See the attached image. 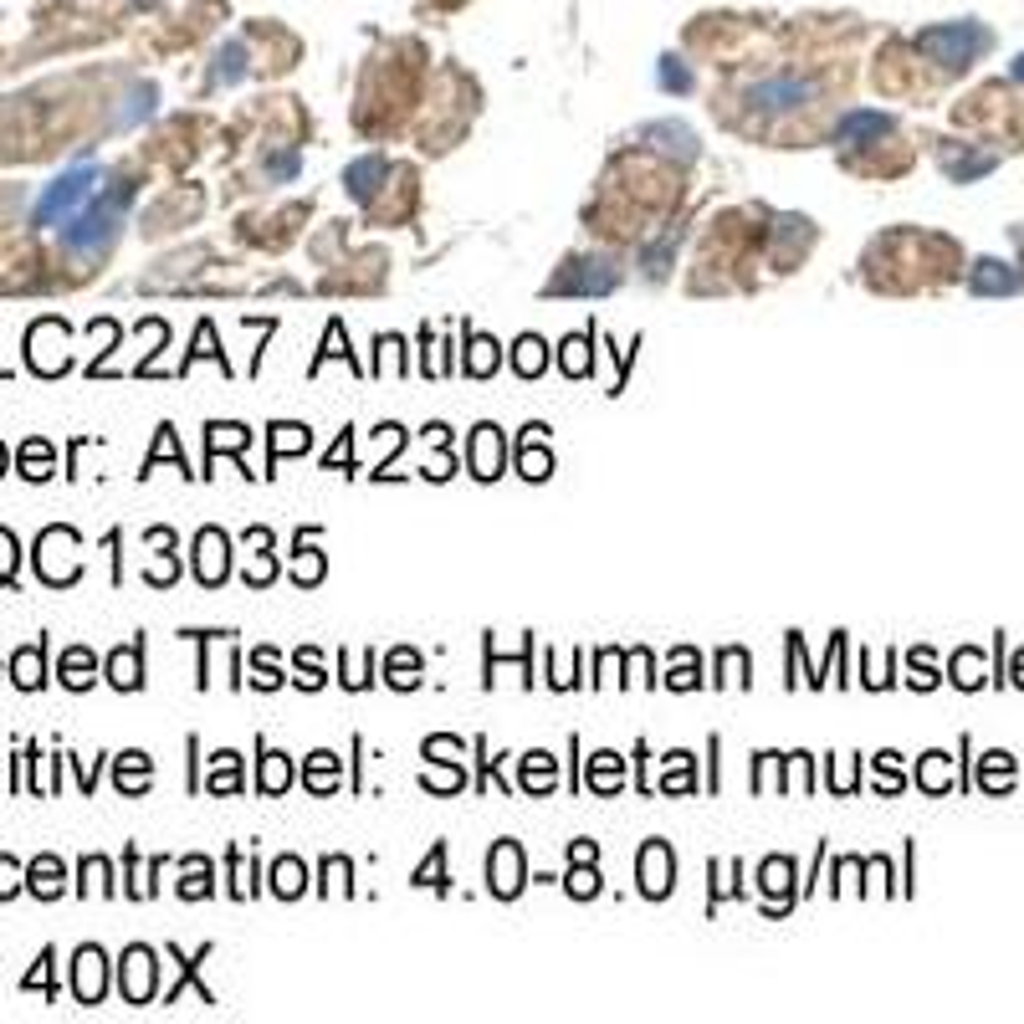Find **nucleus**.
I'll return each mask as SVG.
<instances>
[{"label": "nucleus", "instance_id": "nucleus-7", "mask_svg": "<svg viewBox=\"0 0 1024 1024\" xmlns=\"http://www.w3.org/2000/svg\"><path fill=\"white\" fill-rule=\"evenodd\" d=\"M226 554H231V543H226V533H220V528H205V533L195 539V574H200V584H205V590H216L220 579L231 574V558H226Z\"/></svg>", "mask_w": 1024, "mask_h": 1024}, {"label": "nucleus", "instance_id": "nucleus-28", "mask_svg": "<svg viewBox=\"0 0 1024 1024\" xmlns=\"http://www.w3.org/2000/svg\"><path fill=\"white\" fill-rule=\"evenodd\" d=\"M271 431H277V435H271V456L307 451V441H313V435H307V426H271Z\"/></svg>", "mask_w": 1024, "mask_h": 1024}, {"label": "nucleus", "instance_id": "nucleus-15", "mask_svg": "<svg viewBox=\"0 0 1024 1024\" xmlns=\"http://www.w3.org/2000/svg\"><path fill=\"white\" fill-rule=\"evenodd\" d=\"M92 682H98V661H92V650L73 646L67 656H62V686H67V692H88Z\"/></svg>", "mask_w": 1024, "mask_h": 1024}, {"label": "nucleus", "instance_id": "nucleus-41", "mask_svg": "<svg viewBox=\"0 0 1024 1024\" xmlns=\"http://www.w3.org/2000/svg\"><path fill=\"white\" fill-rule=\"evenodd\" d=\"M426 754H431L435 763H462V743H456V737H431Z\"/></svg>", "mask_w": 1024, "mask_h": 1024}, {"label": "nucleus", "instance_id": "nucleus-16", "mask_svg": "<svg viewBox=\"0 0 1024 1024\" xmlns=\"http://www.w3.org/2000/svg\"><path fill=\"white\" fill-rule=\"evenodd\" d=\"M52 467H56L52 441H41V435H31V441L21 446V477H26V482H47V477H52Z\"/></svg>", "mask_w": 1024, "mask_h": 1024}, {"label": "nucleus", "instance_id": "nucleus-38", "mask_svg": "<svg viewBox=\"0 0 1024 1024\" xmlns=\"http://www.w3.org/2000/svg\"><path fill=\"white\" fill-rule=\"evenodd\" d=\"M615 779H620V758L594 754V789H615Z\"/></svg>", "mask_w": 1024, "mask_h": 1024}, {"label": "nucleus", "instance_id": "nucleus-27", "mask_svg": "<svg viewBox=\"0 0 1024 1024\" xmlns=\"http://www.w3.org/2000/svg\"><path fill=\"white\" fill-rule=\"evenodd\" d=\"M973 288H978V292H1009V288H1020V277H1004V271H999V262H978V271H973Z\"/></svg>", "mask_w": 1024, "mask_h": 1024}, {"label": "nucleus", "instance_id": "nucleus-13", "mask_svg": "<svg viewBox=\"0 0 1024 1024\" xmlns=\"http://www.w3.org/2000/svg\"><path fill=\"white\" fill-rule=\"evenodd\" d=\"M62 886H67V871H62V861L56 856H37V861L26 865V892L41 901L62 897Z\"/></svg>", "mask_w": 1024, "mask_h": 1024}, {"label": "nucleus", "instance_id": "nucleus-22", "mask_svg": "<svg viewBox=\"0 0 1024 1024\" xmlns=\"http://www.w3.org/2000/svg\"><path fill=\"white\" fill-rule=\"evenodd\" d=\"M180 897H185V901H200V897H211V861H200V856H190V861H185V881H180Z\"/></svg>", "mask_w": 1024, "mask_h": 1024}, {"label": "nucleus", "instance_id": "nucleus-2", "mask_svg": "<svg viewBox=\"0 0 1024 1024\" xmlns=\"http://www.w3.org/2000/svg\"><path fill=\"white\" fill-rule=\"evenodd\" d=\"M92 190H98V169H92V164H77V169H67L62 180H52L47 190H41L31 220H37V226H56V220H67L77 205H88Z\"/></svg>", "mask_w": 1024, "mask_h": 1024}, {"label": "nucleus", "instance_id": "nucleus-40", "mask_svg": "<svg viewBox=\"0 0 1024 1024\" xmlns=\"http://www.w3.org/2000/svg\"><path fill=\"white\" fill-rule=\"evenodd\" d=\"M569 897H599V876H594V865H584V871H569Z\"/></svg>", "mask_w": 1024, "mask_h": 1024}, {"label": "nucleus", "instance_id": "nucleus-34", "mask_svg": "<svg viewBox=\"0 0 1024 1024\" xmlns=\"http://www.w3.org/2000/svg\"><path fill=\"white\" fill-rule=\"evenodd\" d=\"M584 369H590V339H579V333H574V339L564 343V375L579 379Z\"/></svg>", "mask_w": 1024, "mask_h": 1024}, {"label": "nucleus", "instance_id": "nucleus-36", "mask_svg": "<svg viewBox=\"0 0 1024 1024\" xmlns=\"http://www.w3.org/2000/svg\"><path fill=\"white\" fill-rule=\"evenodd\" d=\"M16 558H21L16 533H11V528H0V584H11V579H16Z\"/></svg>", "mask_w": 1024, "mask_h": 1024}, {"label": "nucleus", "instance_id": "nucleus-6", "mask_svg": "<svg viewBox=\"0 0 1024 1024\" xmlns=\"http://www.w3.org/2000/svg\"><path fill=\"white\" fill-rule=\"evenodd\" d=\"M154 973H160V963H154V952L149 948H128L124 952L118 988H124L128 1004H149V999H154Z\"/></svg>", "mask_w": 1024, "mask_h": 1024}, {"label": "nucleus", "instance_id": "nucleus-11", "mask_svg": "<svg viewBox=\"0 0 1024 1024\" xmlns=\"http://www.w3.org/2000/svg\"><path fill=\"white\" fill-rule=\"evenodd\" d=\"M805 98H809V83H794V77H779V83H758V88L748 92V103H754V109H769V113L799 109Z\"/></svg>", "mask_w": 1024, "mask_h": 1024}, {"label": "nucleus", "instance_id": "nucleus-25", "mask_svg": "<svg viewBox=\"0 0 1024 1024\" xmlns=\"http://www.w3.org/2000/svg\"><path fill=\"white\" fill-rule=\"evenodd\" d=\"M522 769H528V794H548L554 789V758L548 754H528L522 758Z\"/></svg>", "mask_w": 1024, "mask_h": 1024}, {"label": "nucleus", "instance_id": "nucleus-19", "mask_svg": "<svg viewBox=\"0 0 1024 1024\" xmlns=\"http://www.w3.org/2000/svg\"><path fill=\"white\" fill-rule=\"evenodd\" d=\"M543 364H548V349H543L533 333H522L518 349H513V369H518L522 379H533V375H543Z\"/></svg>", "mask_w": 1024, "mask_h": 1024}, {"label": "nucleus", "instance_id": "nucleus-4", "mask_svg": "<svg viewBox=\"0 0 1024 1024\" xmlns=\"http://www.w3.org/2000/svg\"><path fill=\"white\" fill-rule=\"evenodd\" d=\"M77 548H83V539H77L73 528H62V522H56V528H47V533L37 539V574L47 579V584H56V590H62V584H73L77 569H83Z\"/></svg>", "mask_w": 1024, "mask_h": 1024}, {"label": "nucleus", "instance_id": "nucleus-45", "mask_svg": "<svg viewBox=\"0 0 1024 1024\" xmlns=\"http://www.w3.org/2000/svg\"><path fill=\"white\" fill-rule=\"evenodd\" d=\"M298 682H303L307 692H318V686H324V666H318V656H313V650H303V677H298Z\"/></svg>", "mask_w": 1024, "mask_h": 1024}, {"label": "nucleus", "instance_id": "nucleus-32", "mask_svg": "<svg viewBox=\"0 0 1024 1024\" xmlns=\"http://www.w3.org/2000/svg\"><path fill=\"white\" fill-rule=\"evenodd\" d=\"M789 881H794V865H789V861H779V856H773V861L763 865V881H758V886H763L769 897H779V892H789Z\"/></svg>", "mask_w": 1024, "mask_h": 1024}, {"label": "nucleus", "instance_id": "nucleus-24", "mask_svg": "<svg viewBox=\"0 0 1024 1024\" xmlns=\"http://www.w3.org/2000/svg\"><path fill=\"white\" fill-rule=\"evenodd\" d=\"M333 779H339V758L333 754H313L307 758V789H333Z\"/></svg>", "mask_w": 1024, "mask_h": 1024}, {"label": "nucleus", "instance_id": "nucleus-17", "mask_svg": "<svg viewBox=\"0 0 1024 1024\" xmlns=\"http://www.w3.org/2000/svg\"><path fill=\"white\" fill-rule=\"evenodd\" d=\"M113 784H118L124 794H144L149 789V754H124V758H118Z\"/></svg>", "mask_w": 1024, "mask_h": 1024}, {"label": "nucleus", "instance_id": "nucleus-5", "mask_svg": "<svg viewBox=\"0 0 1024 1024\" xmlns=\"http://www.w3.org/2000/svg\"><path fill=\"white\" fill-rule=\"evenodd\" d=\"M103 988H109V958H103V948H77L73 958V994L77 1004H98L103 999Z\"/></svg>", "mask_w": 1024, "mask_h": 1024}, {"label": "nucleus", "instance_id": "nucleus-23", "mask_svg": "<svg viewBox=\"0 0 1024 1024\" xmlns=\"http://www.w3.org/2000/svg\"><path fill=\"white\" fill-rule=\"evenodd\" d=\"M303 881H307V871H303V861H277V871H271V892L277 897H298L303 892Z\"/></svg>", "mask_w": 1024, "mask_h": 1024}, {"label": "nucleus", "instance_id": "nucleus-1", "mask_svg": "<svg viewBox=\"0 0 1024 1024\" xmlns=\"http://www.w3.org/2000/svg\"><path fill=\"white\" fill-rule=\"evenodd\" d=\"M134 200V185H113L109 195H92L88 211H77L73 226H67V246H77V252H88V246H103L113 231H118V220H124V205Z\"/></svg>", "mask_w": 1024, "mask_h": 1024}, {"label": "nucleus", "instance_id": "nucleus-31", "mask_svg": "<svg viewBox=\"0 0 1024 1024\" xmlns=\"http://www.w3.org/2000/svg\"><path fill=\"white\" fill-rule=\"evenodd\" d=\"M415 682H420V677H415V650H395V656H390V686L410 692Z\"/></svg>", "mask_w": 1024, "mask_h": 1024}, {"label": "nucleus", "instance_id": "nucleus-37", "mask_svg": "<svg viewBox=\"0 0 1024 1024\" xmlns=\"http://www.w3.org/2000/svg\"><path fill=\"white\" fill-rule=\"evenodd\" d=\"M21 886H26V871H21L11 856H0V901H11Z\"/></svg>", "mask_w": 1024, "mask_h": 1024}, {"label": "nucleus", "instance_id": "nucleus-12", "mask_svg": "<svg viewBox=\"0 0 1024 1024\" xmlns=\"http://www.w3.org/2000/svg\"><path fill=\"white\" fill-rule=\"evenodd\" d=\"M109 682L118 686V692H139L144 686V646L134 641V646H118L109 656Z\"/></svg>", "mask_w": 1024, "mask_h": 1024}, {"label": "nucleus", "instance_id": "nucleus-3", "mask_svg": "<svg viewBox=\"0 0 1024 1024\" xmlns=\"http://www.w3.org/2000/svg\"><path fill=\"white\" fill-rule=\"evenodd\" d=\"M916 47L933 56V62H943V67H969L973 56L988 47V31H984V26H973V21H952V26H933V31H922V37H916Z\"/></svg>", "mask_w": 1024, "mask_h": 1024}, {"label": "nucleus", "instance_id": "nucleus-9", "mask_svg": "<svg viewBox=\"0 0 1024 1024\" xmlns=\"http://www.w3.org/2000/svg\"><path fill=\"white\" fill-rule=\"evenodd\" d=\"M671 876H677V861H671V850H666L661 840H650L646 850H641V892H646L650 901H661L666 892H671Z\"/></svg>", "mask_w": 1024, "mask_h": 1024}, {"label": "nucleus", "instance_id": "nucleus-42", "mask_svg": "<svg viewBox=\"0 0 1024 1024\" xmlns=\"http://www.w3.org/2000/svg\"><path fill=\"white\" fill-rule=\"evenodd\" d=\"M252 671H256V677H252L256 686H277V682H282V677H277V666H271V650H256V656H252Z\"/></svg>", "mask_w": 1024, "mask_h": 1024}, {"label": "nucleus", "instance_id": "nucleus-39", "mask_svg": "<svg viewBox=\"0 0 1024 1024\" xmlns=\"http://www.w3.org/2000/svg\"><path fill=\"white\" fill-rule=\"evenodd\" d=\"M216 758H220V773L205 779V789H241V779H236V754H216Z\"/></svg>", "mask_w": 1024, "mask_h": 1024}, {"label": "nucleus", "instance_id": "nucleus-29", "mask_svg": "<svg viewBox=\"0 0 1024 1024\" xmlns=\"http://www.w3.org/2000/svg\"><path fill=\"white\" fill-rule=\"evenodd\" d=\"M441 861H446V845H435L431 850V861L415 871V886H431V892H446L451 881H446V871H441Z\"/></svg>", "mask_w": 1024, "mask_h": 1024}, {"label": "nucleus", "instance_id": "nucleus-47", "mask_svg": "<svg viewBox=\"0 0 1024 1024\" xmlns=\"http://www.w3.org/2000/svg\"><path fill=\"white\" fill-rule=\"evenodd\" d=\"M1014 77H1024V56H1020V62H1014Z\"/></svg>", "mask_w": 1024, "mask_h": 1024}, {"label": "nucleus", "instance_id": "nucleus-26", "mask_svg": "<svg viewBox=\"0 0 1024 1024\" xmlns=\"http://www.w3.org/2000/svg\"><path fill=\"white\" fill-rule=\"evenodd\" d=\"M113 871H109V861H103V856H88V861H83V881H77V886H83V892H103V897H113Z\"/></svg>", "mask_w": 1024, "mask_h": 1024}, {"label": "nucleus", "instance_id": "nucleus-30", "mask_svg": "<svg viewBox=\"0 0 1024 1024\" xmlns=\"http://www.w3.org/2000/svg\"><path fill=\"white\" fill-rule=\"evenodd\" d=\"M288 779H292V763H288V754H267V763H262V789H288Z\"/></svg>", "mask_w": 1024, "mask_h": 1024}, {"label": "nucleus", "instance_id": "nucleus-10", "mask_svg": "<svg viewBox=\"0 0 1024 1024\" xmlns=\"http://www.w3.org/2000/svg\"><path fill=\"white\" fill-rule=\"evenodd\" d=\"M503 451H507V441L497 426H477V435H471V471H477L482 482H492V477L503 471Z\"/></svg>", "mask_w": 1024, "mask_h": 1024}, {"label": "nucleus", "instance_id": "nucleus-44", "mask_svg": "<svg viewBox=\"0 0 1024 1024\" xmlns=\"http://www.w3.org/2000/svg\"><path fill=\"white\" fill-rule=\"evenodd\" d=\"M661 83H666L671 92H686V88H692V77L677 67V56H666V62H661Z\"/></svg>", "mask_w": 1024, "mask_h": 1024}, {"label": "nucleus", "instance_id": "nucleus-43", "mask_svg": "<svg viewBox=\"0 0 1024 1024\" xmlns=\"http://www.w3.org/2000/svg\"><path fill=\"white\" fill-rule=\"evenodd\" d=\"M943 769H948V754H927V763H922V784H927V789H943Z\"/></svg>", "mask_w": 1024, "mask_h": 1024}, {"label": "nucleus", "instance_id": "nucleus-48", "mask_svg": "<svg viewBox=\"0 0 1024 1024\" xmlns=\"http://www.w3.org/2000/svg\"><path fill=\"white\" fill-rule=\"evenodd\" d=\"M1020 682H1024V661H1020Z\"/></svg>", "mask_w": 1024, "mask_h": 1024}, {"label": "nucleus", "instance_id": "nucleus-8", "mask_svg": "<svg viewBox=\"0 0 1024 1024\" xmlns=\"http://www.w3.org/2000/svg\"><path fill=\"white\" fill-rule=\"evenodd\" d=\"M486 881H492V892H497L503 901L522 892V850H518V840H503L492 856H486Z\"/></svg>", "mask_w": 1024, "mask_h": 1024}, {"label": "nucleus", "instance_id": "nucleus-14", "mask_svg": "<svg viewBox=\"0 0 1024 1024\" xmlns=\"http://www.w3.org/2000/svg\"><path fill=\"white\" fill-rule=\"evenodd\" d=\"M11 682H16L21 692H37V686L47 682V641L21 646L16 656H11Z\"/></svg>", "mask_w": 1024, "mask_h": 1024}, {"label": "nucleus", "instance_id": "nucleus-33", "mask_svg": "<svg viewBox=\"0 0 1024 1024\" xmlns=\"http://www.w3.org/2000/svg\"><path fill=\"white\" fill-rule=\"evenodd\" d=\"M467 369H471L477 379L492 375V369H497V343H492V339H471V359H467Z\"/></svg>", "mask_w": 1024, "mask_h": 1024}, {"label": "nucleus", "instance_id": "nucleus-21", "mask_svg": "<svg viewBox=\"0 0 1024 1024\" xmlns=\"http://www.w3.org/2000/svg\"><path fill=\"white\" fill-rule=\"evenodd\" d=\"M384 175V160L379 154H369V160H359L354 169H349V195L354 200H369L375 195V180Z\"/></svg>", "mask_w": 1024, "mask_h": 1024}, {"label": "nucleus", "instance_id": "nucleus-35", "mask_svg": "<svg viewBox=\"0 0 1024 1024\" xmlns=\"http://www.w3.org/2000/svg\"><path fill=\"white\" fill-rule=\"evenodd\" d=\"M52 963H56V952L52 948H41V958H37V969H31V973H26V978H21V988H47V994H52Z\"/></svg>", "mask_w": 1024, "mask_h": 1024}, {"label": "nucleus", "instance_id": "nucleus-46", "mask_svg": "<svg viewBox=\"0 0 1024 1024\" xmlns=\"http://www.w3.org/2000/svg\"><path fill=\"white\" fill-rule=\"evenodd\" d=\"M5 467H11V451L0 446V477H5Z\"/></svg>", "mask_w": 1024, "mask_h": 1024}, {"label": "nucleus", "instance_id": "nucleus-20", "mask_svg": "<svg viewBox=\"0 0 1024 1024\" xmlns=\"http://www.w3.org/2000/svg\"><path fill=\"white\" fill-rule=\"evenodd\" d=\"M620 282V271H574V277H558L554 292H610Z\"/></svg>", "mask_w": 1024, "mask_h": 1024}, {"label": "nucleus", "instance_id": "nucleus-18", "mask_svg": "<svg viewBox=\"0 0 1024 1024\" xmlns=\"http://www.w3.org/2000/svg\"><path fill=\"white\" fill-rule=\"evenodd\" d=\"M539 431L543 426H528V435H522V477H528V482H543V477L554 471V456L539 451Z\"/></svg>", "mask_w": 1024, "mask_h": 1024}]
</instances>
